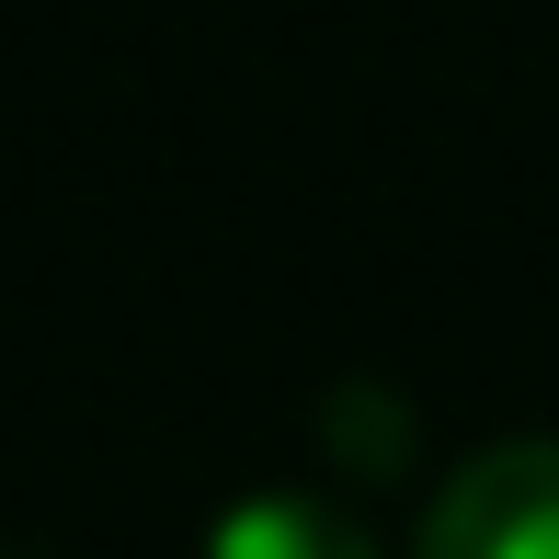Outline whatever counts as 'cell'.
<instances>
[{
  "label": "cell",
  "instance_id": "obj_1",
  "mask_svg": "<svg viewBox=\"0 0 559 559\" xmlns=\"http://www.w3.org/2000/svg\"><path fill=\"white\" fill-rule=\"evenodd\" d=\"M423 559H559V435L479 445L423 514Z\"/></svg>",
  "mask_w": 559,
  "mask_h": 559
},
{
  "label": "cell",
  "instance_id": "obj_2",
  "mask_svg": "<svg viewBox=\"0 0 559 559\" xmlns=\"http://www.w3.org/2000/svg\"><path fill=\"white\" fill-rule=\"evenodd\" d=\"M206 559H377V548H366V525H354V514H332V502L263 491V502H240V514L206 537Z\"/></svg>",
  "mask_w": 559,
  "mask_h": 559
}]
</instances>
